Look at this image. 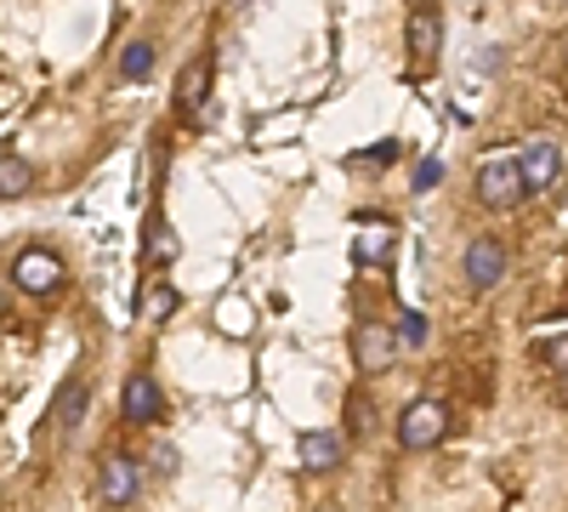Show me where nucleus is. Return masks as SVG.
Segmentation results:
<instances>
[{"mask_svg":"<svg viewBox=\"0 0 568 512\" xmlns=\"http://www.w3.org/2000/svg\"><path fill=\"white\" fill-rule=\"evenodd\" d=\"M471 194H478L484 211H517L524 194V171H517V154H484L478 177H471Z\"/></svg>","mask_w":568,"mask_h":512,"instance_id":"f257e3e1","label":"nucleus"},{"mask_svg":"<svg viewBox=\"0 0 568 512\" xmlns=\"http://www.w3.org/2000/svg\"><path fill=\"white\" fill-rule=\"evenodd\" d=\"M444 433H449V410H444V399H415V404H404V415H398V444L404 450H438L444 444Z\"/></svg>","mask_w":568,"mask_h":512,"instance_id":"f03ea898","label":"nucleus"},{"mask_svg":"<svg viewBox=\"0 0 568 512\" xmlns=\"http://www.w3.org/2000/svg\"><path fill=\"white\" fill-rule=\"evenodd\" d=\"M142 495V461L125 455V450H109L98 461V501L103 506H131Z\"/></svg>","mask_w":568,"mask_h":512,"instance_id":"7ed1b4c3","label":"nucleus"},{"mask_svg":"<svg viewBox=\"0 0 568 512\" xmlns=\"http://www.w3.org/2000/svg\"><path fill=\"white\" fill-rule=\"evenodd\" d=\"M398 337H393V324H375L364 319L358 331H353V364L364 370V377H387V370L398 364Z\"/></svg>","mask_w":568,"mask_h":512,"instance_id":"20e7f679","label":"nucleus"},{"mask_svg":"<svg viewBox=\"0 0 568 512\" xmlns=\"http://www.w3.org/2000/svg\"><path fill=\"white\" fill-rule=\"evenodd\" d=\"M404 46H409L415 74H433V63H438V52H444V18H438L433 7H415L409 23H404Z\"/></svg>","mask_w":568,"mask_h":512,"instance_id":"39448f33","label":"nucleus"},{"mask_svg":"<svg viewBox=\"0 0 568 512\" xmlns=\"http://www.w3.org/2000/svg\"><path fill=\"white\" fill-rule=\"evenodd\" d=\"M506 268H511V257H506V245H500L495 234L471 240L466 257H460V273H466V285H471V291H495L500 279H506Z\"/></svg>","mask_w":568,"mask_h":512,"instance_id":"423d86ee","label":"nucleus"},{"mask_svg":"<svg viewBox=\"0 0 568 512\" xmlns=\"http://www.w3.org/2000/svg\"><path fill=\"white\" fill-rule=\"evenodd\" d=\"M517 171H524V194H546L562 177V149L551 143V137H535V143L517 149Z\"/></svg>","mask_w":568,"mask_h":512,"instance_id":"0eeeda50","label":"nucleus"},{"mask_svg":"<svg viewBox=\"0 0 568 512\" xmlns=\"http://www.w3.org/2000/svg\"><path fill=\"white\" fill-rule=\"evenodd\" d=\"M12 279H18V291L45 297V291H58V285H63V257H58V251H45V245H29V251H18Z\"/></svg>","mask_w":568,"mask_h":512,"instance_id":"6e6552de","label":"nucleus"},{"mask_svg":"<svg viewBox=\"0 0 568 512\" xmlns=\"http://www.w3.org/2000/svg\"><path fill=\"white\" fill-rule=\"evenodd\" d=\"M120 410H125V422H136V428H154L160 415H165L160 382L149 377V370H136V377L125 382V393H120Z\"/></svg>","mask_w":568,"mask_h":512,"instance_id":"1a4fd4ad","label":"nucleus"},{"mask_svg":"<svg viewBox=\"0 0 568 512\" xmlns=\"http://www.w3.org/2000/svg\"><path fill=\"white\" fill-rule=\"evenodd\" d=\"M211 86H216V63L211 58H194V63L176 74V114H205Z\"/></svg>","mask_w":568,"mask_h":512,"instance_id":"9d476101","label":"nucleus"},{"mask_svg":"<svg viewBox=\"0 0 568 512\" xmlns=\"http://www.w3.org/2000/svg\"><path fill=\"white\" fill-rule=\"evenodd\" d=\"M302 468L307 473H336L342 468V455H347V433L336 428H318V433H302Z\"/></svg>","mask_w":568,"mask_h":512,"instance_id":"9b49d317","label":"nucleus"},{"mask_svg":"<svg viewBox=\"0 0 568 512\" xmlns=\"http://www.w3.org/2000/svg\"><path fill=\"white\" fill-rule=\"evenodd\" d=\"M85 382L80 377H69L63 388H58V399H52V410H45V428H52L58 439H69V433H80V415H85Z\"/></svg>","mask_w":568,"mask_h":512,"instance_id":"f8f14e48","label":"nucleus"},{"mask_svg":"<svg viewBox=\"0 0 568 512\" xmlns=\"http://www.w3.org/2000/svg\"><path fill=\"white\" fill-rule=\"evenodd\" d=\"M176 308H182V291L171 285V279H154V285L142 291V302H136V319L142 324H165Z\"/></svg>","mask_w":568,"mask_h":512,"instance_id":"ddd939ff","label":"nucleus"},{"mask_svg":"<svg viewBox=\"0 0 568 512\" xmlns=\"http://www.w3.org/2000/svg\"><path fill=\"white\" fill-rule=\"evenodd\" d=\"M34 194V165L23 154H0V200H23Z\"/></svg>","mask_w":568,"mask_h":512,"instance_id":"4468645a","label":"nucleus"},{"mask_svg":"<svg viewBox=\"0 0 568 512\" xmlns=\"http://www.w3.org/2000/svg\"><path fill=\"white\" fill-rule=\"evenodd\" d=\"M176 257H182V240L171 234V222L154 211V217H149V262L165 268V262H176Z\"/></svg>","mask_w":568,"mask_h":512,"instance_id":"2eb2a0df","label":"nucleus"},{"mask_svg":"<svg viewBox=\"0 0 568 512\" xmlns=\"http://www.w3.org/2000/svg\"><path fill=\"white\" fill-rule=\"evenodd\" d=\"M154 58H160L154 40H131L125 52H120V80H149L154 74Z\"/></svg>","mask_w":568,"mask_h":512,"instance_id":"dca6fc26","label":"nucleus"},{"mask_svg":"<svg viewBox=\"0 0 568 512\" xmlns=\"http://www.w3.org/2000/svg\"><path fill=\"white\" fill-rule=\"evenodd\" d=\"M426 331H433V324H426V313H398V324H393V337H398V348H426Z\"/></svg>","mask_w":568,"mask_h":512,"instance_id":"f3484780","label":"nucleus"},{"mask_svg":"<svg viewBox=\"0 0 568 512\" xmlns=\"http://www.w3.org/2000/svg\"><path fill=\"white\" fill-rule=\"evenodd\" d=\"M546 364H551V370H557V377H568V331H562V337H551V342H546Z\"/></svg>","mask_w":568,"mask_h":512,"instance_id":"a211bd4d","label":"nucleus"},{"mask_svg":"<svg viewBox=\"0 0 568 512\" xmlns=\"http://www.w3.org/2000/svg\"><path fill=\"white\" fill-rule=\"evenodd\" d=\"M438 182H444V165H438V160H420V165H415V189H420V194L438 189Z\"/></svg>","mask_w":568,"mask_h":512,"instance_id":"6ab92c4d","label":"nucleus"},{"mask_svg":"<svg viewBox=\"0 0 568 512\" xmlns=\"http://www.w3.org/2000/svg\"><path fill=\"white\" fill-rule=\"evenodd\" d=\"M347 422L369 433V404H364V399H353V404H347Z\"/></svg>","mask_w":568,"mask_h":512,"instance_id":"aec40b11","label":"nucleus"},{"mask_svg":"<svg viewBox=\"0 0 568 512\" xmlns=\"http://www.w3.org/2000/svg\"><path fill=\"white\" fill-rule=\"evenodd\" d=\"M393 154H398V149H393V143H375V149H369V154H364V160H369V165H393Z\"/></svg>","mask_w":568,"mask_h":512,"instance_id":"412c9836","label":"nucleus"},{"mask_svg":"<svg viewBox=\"0 0 568 512\" xmlns=\"http://www.w3.org/2000/svg\"><path fill=\"white\" fill-rule=\"evenodd\" d=\"M240 7H251V0H227V12H240Z\"/></svg>","mask_w":568,"mask_h":512,"instance_id":"4be33fe9","label":"nucleus"},{"mask_svg":"<svg viewBox=\"0 0 568 512\" xmlns=\"http://www.w3.org/2000/svg\"><path fill=\"white\" fill-rule=\"evenodd\" d=\"M409 7H426V0H409Z\"/></svg>","mask_w":568,"mask_h":512,"instance_id":"5701e85b","label":"nucleus"},{"mask_svg":"<svg viewBox=\"0 0 568 512\" xmlns=\"http://www.w3.org/2000/svg\"><path fill=\"white\" fill-rule=\"evenodd\" d=\"M562 63H568V52H562Z\"/></svg>","mask_w":568,"mask_h":512,"instance_id":"b1692460","label":"nucleus"}]
</instances>
